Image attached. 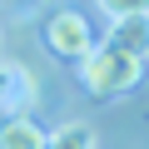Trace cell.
I'll return each mask as SVG.
<instances>
[{
	"label": "cell",
	"instance_id": "6da1fadb",
	"mask_svg": "<svg viewBox=\"0 0 149 149\" xmlns=\"http://www.w3.org/2000/svg\"><path fill=\"white\" fill-rule=\"evenodd\" d=\"M144 74V60L114 50V45H90L80 55V85L95 95V100H114V95H129Z\"/></svg>",
	"mask_w": 149,
	"mask_h": 149
},
{
	"label": "cell",
	"instance_id": "7a4b0ae2",
	"mask_svg": "<svg viewBox=\"0 0 149 149\" xmlns=\"http://www.w3.org/2000/svg\"><path fill=\"white\" fill-rule=\"evenodd\" d=\"M45 40H50V50H55L60 60H80V55L95 45V30H90V20H85V15L60 10V15L45 25Z\"/></svg>",
	"mask_w": 149,
	"mask_h": 149
},
{
	"label": "cell",
	"instance_id": "3957f363",
	"mask_svg": "<svg viewBox=\"0 0 149 149\" xmlns=\"http://www.w3.org/2000/svg\"><path fill=\"white\" fill-rule=\"evenodd\" d=\"M104 45H114V50H124L134 60H149V10L144 15H114Z\"/></svg>",
	"mask_w": 149,
	"mask_h": 149
},
{
	"label": "cell",
	"instance_id": "277c9868",
	"mask_svg": "<svg viewBox=\"0 0 149 149\" xmlns=\"http://www.w3.org/2000/svg\"><path fill=\"white\" fill-rule=\"evenodd\" d=\"M45 129L30 119V114H10L0 119V149H45Z\"/></svg>",
	"mask_w": 149,
	"mask_h": 149
},
{
	"label": "cell",
	"instance_id": "5b68a950",
	"mask_svg": "<svg viewBox=\"0 0 149 149\" xmlns=\"http://www.w3.org/2000/svg\"><path fill=\"white\" fill-rule=\"evenodd\" d=\"M0 104H30V74L0 55Z\"/></svg>",
	"mask_w": 149,
	"mask_h": 149
},
{
	"label": "cell",
	"instance_id": "8992f818",
	"mask_svg": "<svg viewBox=\"0 0 149 149\" xmlns=\"http://www.w3.org/2000/svg\"><path fill=\"white\" fill-rule=\"evenodd\" d=\"M45 149H95V129H90L85 119H70V124H60V129L45 139Z\"/></svg>",
	"mask_w": 149,
	"mask_h": 149
},
{
	"label": "cell",
	"instance_id": "52a82bcc",
	"mask_svg": "<svg viewBox=\"0 0 149 149\" xmlns=\"http://www.w3.org/2000/svg\"><path fill=\"white\" fill-rule=\"evenodd\" d=\"M100 10L114 20V15H144L149 10V0H100Z\"/></svg>",
	"mask_w": 149,
	"mask_h": 149
}]
</instances>
